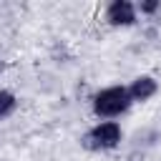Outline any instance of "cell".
<instances>
[{
    "instance_id": "obj_1",
    "label": "cell",
    "mask_w": 161,
    "mask_h": 161,
    "mask_svg": "<svg viewBox=\"0 0 161 161\" xmlns=\"http://www.w3.org/2000/svg\"><path fill=\"white\" fill-rule=\"evenodd\" d=\"M131 103L133 101H131L126 86H108V88H103V91H98L93 96V113L98 118L111 121V118L126 113L131 108Z\"/></svg>"
},
{
    "instance_id": "obj_2",
    "label": "cell",
    "mask_w": 161,
    "mask_h": 161,
    "mask_svg": "<svg viewBox=\"0 0 161 161\" xmlns=\"http://www.w3.org/2000/svg\"><path fill=\"white\" fill-rule=\"evenodd\" d=\"M121 136H123V131L116 121H98L93 128L86 131L83 146L88 151H111L121 143Z\"/></svg>"
},
{
    "instance_id": "obj_3",
    "label": "cell",
    "mask_w": 161,
    "mask_h": 161,
    "mask_svg": "<svg viewBox=\"0 0 161 161\" xmlns=\"http://www.w3.org/2000/svg\"><path fill=\"white\" fill-rule=\"evenodd\" d=\"M106 20L113 28H128L138 20V10L131 0H113L106 8Z\"/></svg>"
},
{
    "instance_id": "obj_4",
    "label": "cell",
    "mask_w": 161,
    "mask_h": 161,
    "mask_svg": "<svg viewBox=\"0 0 161 161\" xmlns=\"http://www.w3.org/2000/svg\"><path fill=\"white\" fill-rule=\"evenodd\" d=\"M156 91H158V83H156L151 75H138V78L128 86V96H131L133 103H143V101L153 98Z\"/></svg>"
},
{
    "instance_id": "obj_5",
    "label": "cell",
    "mask_w": 161,
    "mask_h": 161,
    "mask_svg": "<svg viewBox=\"0 0 161 161\" xmlns=\"http://www.w3.org/2000/svg\"><path fill=\"white\" fill-rule=\"evenodd\" d=\"M15 108H18V98H15V93H10V91L3 88V91H0V121L8 118V116H13Z\"/></svg>"
},
{
    "instance_id": "obj_6",
    "label": "cell",
    "mask_w": 161,
    "mask_h": 161,
    "mask_svg": "<svg viewBox=\"0 0 161 161\" xmlns=\"http://www.w3.org/2000/svg\"><path fill=\"white\" fill-rule=\"evenodd\" d=\"M158 0H146V3H138L136 5V10H141V13H153V10H158Z\"/></svg>"
}]
</instances>
